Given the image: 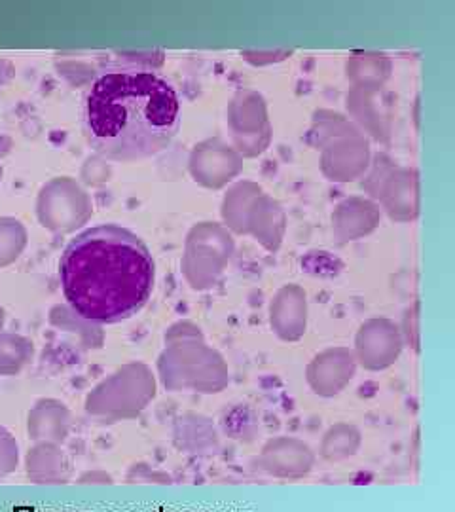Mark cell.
<instances>
[{
  "mask_svg": "<svg viewBox=\"0 0 455 512\" xmlns=\"http://www.w3.org/2000/svg\"><path fill=\"white\" fill-rule=\"evenodd\" d=\"M82 122L101 156L139 162L171 143L181 124V99L160 74L114 69L93 80L82 101Z\"/></svg>",
  "mask_w": 455,
  "mask_h": 512,
  "instance_id": "obj_1",
  "label": "cell"
},
{
  "mask_svg": "<svg viewBox=\"0 0 455 512\" xmlns=\"http://www.w3.org/2000/svg\"><path fill=\"white\" fill-rule=\"evenodd\" d=\"M63 294L80 317L120 323L145 306L156 266L143 239L118 224L84 230L59 260Z\"/></svg>",
  "mask_w": 455,
  "mask_h": 512,
  "instance_id": "obj_2",
  "label": "cell"
},
{
  "mask_svg": "<svg viewBox=\"0 0 455 512\" xmlns=\"http://www.w3.org/2000/svg\"><path fill=\"white\" fill-rule=\"evenodd\" d=\"M25 230L21 222L0 219V266H8L18 258L25 247Z\"/></svg>",
  "mask_w": 455,
  "mask_h": 512,
  "instance_id": "obj_3",
  "label": "cell"
},
{
  "mask_svg": "<svg viewBox=\"0 0 455 512\" xmlns=\"http://www.w3.org/2000/svg\"><path fill=\"white\" fill-rule=\"evenodd\" d=\"M29 357V344L14 336V334H0V374H14L21 366L27 363Z\"/></svg>",
  "mask_w": 455,
  "mask_h": 512,
  "instance_id": "obj_4",
  "label": "cell"
},
{
  "mask_svg": "<svg viewBox=\"0 0 455 512\" xmlns=\"http://www.w3.org/2000/svg\"><path fill=\"white\" fill-rule=\"evenodd\" d=\"M18 463V446L10 435L0 427V478L14 471V465Z\"/></svg>",
  "mask_w": 455,
  "mask_h": 512,
  "instance_id": "obj_5",
  "label": "cell"
},
{
  "mask_svg": "<svg viewBox=\"0 0 455 512\" xmlns=\"http://www.w3.org/2000/svg\"><path fill=\"white\" fill-rule=\"evenodd\" d=\"M2 323H4V313L0 310V327H2Z\"/></svg>",
  "mask_w": 455,
  "mask_h": 512,
  "instance_id": "obj_6",
  "label": "cell"
},
{
  "mask_svg": "<svg viewBox=\"0 0 455 512\" xmlns=\"http://www.w3.org/2000/svg\"><path fill=\"white\" fill-rule=\"evenodd\" d=\"M0 177H2V169H0Z\"/></svg>",
  "mask_w": 455,
  "mask_h": 512,
  "instance_id": "obj_7",
  "label": "cell"
}]
</instances>
